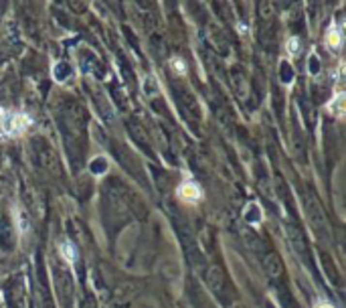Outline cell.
Wrapping results in <instances>:
<instances>
[{
  "label": "cell",
  "instance_id": "cell-7",
  "mask_svg": "<svg viewBox=\"0 0 346 308\" xmlns=\"http://www.w3.org/2000/svg\"><path fill=\"white\" fill-rule=\"evenodd\" d=\"M320 71V65H318V57H310V73H318Z\"/></svg>",
  "mask_w": 346,
  "mask_h": 308
},
{
  "label": "cell",
  "instance_id": "cell-4",
  "mask_svg": "<svg viewBox=\"0 0 346 308\" xmlns=\"http://www.w3.org/2000/svg\"><path fill=\"white\" fill-rule=\"evenodd\" d=\"M61 252L65 254V258H67L69 261H75V259H77V249H75V245H71L69 242L61 245Z\"/></svg>",
  "mask_w": 346,
  "mask_h": 308
},
{
  "label": "cell",
  "instance_id": "cell-2",
  "mask_svg": "<svg viewBox=\"0 0 346 308\" xmlns=\"http://www.w3.org/2000/svg\"><path fill=\"white\" fill-rule=\"evenodd\" d=\"M178 195L184 199V201H199L203 197L201 189L194 185V182H184V185L178 189Z\"/></svg>",
  "mask_w": 346,
  "mask_h": 308
},
{
  "label": "cell",
  "instance_id": "cell-5",
  "mask_svg": "<svg viewBox=\"0 0 346 308\" xmlns=\"http://www.w3.org/2000/svg\"><path fill=\"white\" fill-rule=\"evenodd\" d=\"M342 99H344V96L340 94V96H336V99H334L332 104L328 106V108H330V110H332L334 113H338V116H340V113H342Z\"/></svg>",
  "mask_w": 346,
  "mask_h": 308
},
{
  "label": "cell",
  "instance_id": "cell-9",
  "mask_svg": "<svg viewBox=\"0 0 346 308\" xmlns=\"http://www.w3.org/2000/svg\"><path fill=\"white\" fill-rule=\"evenodd\" d=\"M320 308H332V306H328V304H322V306H320Z\"/></svg>",
  "mask_w": 346,
  "mask_h": 308
},
{
  "label": "cell",
  "instance_id": "cell-8",
  "mask_svg": "<svg viewBox=\"0 0 346 308\" xmlns=\"http://www.w3.org/2000/svg\"><path fill=\"white\" fill-rule=\"evenodd\" d=\"M172 65H174V69H176L178 73H184V65H182V61L174 59V61H172Z\"/></svg>",
  "mask_w": 346,
  "mask_h": 308
},
{
  "label": "cell",
  "instance_id": "cell-3",
  "mask_svg": "<svg viewBox=\"0 0 346 308\" xmlns=\"http://www.w3.org/2000/svg\"><path fill=\"white\" fill-rule=\"evenodd\" d=\"M326 43L330 45V47H334V49H338L340 45H342V32L336 29V27H332V29H328V32H326Z\"/></svg>",
  "mask_w": 346,
  "mask_h": 308
},
{
  "label": "cell",
  "instance_id": "cell-1",
  "mask_svg": "<svg viewBox=\"0 0 346 308\" xmlns=\"http://www.w3.org/2000/svg\"><path fill=\"white\" fill-rule=\"evenodd\" d=\"M0 126H2L6 136H18L20 132L27 130V126H31V118L25 116V113H16L0 108Z\"/></svg>",
  "mask_w": 346,
  "mask_h": 308
},
{
  "label": "cell",
  "instance_id": "cell-6",
  "mask_svg": "<svg viewBox=\"0 0 346 308\" xmlns=\"http://www.w3.org/2000/svg\"><path fill=\"white\" fill-rule=\"evenodd\" d=\"M287 45H290V53L292 55H299V51H302V49H299V41L298 39H290V41H287Z\"/></svg>",
  "mask_w": 346,
  "mask_h": 308
}]
</instances>
